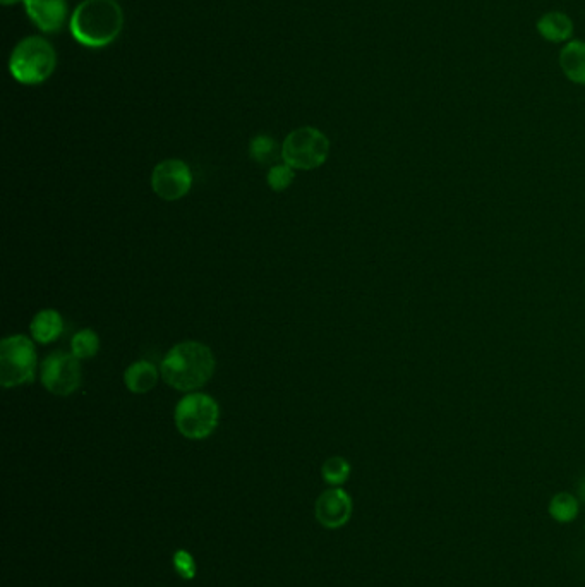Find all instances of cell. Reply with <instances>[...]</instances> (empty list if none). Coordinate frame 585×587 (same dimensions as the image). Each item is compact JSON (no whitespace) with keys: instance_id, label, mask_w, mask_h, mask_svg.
I'll return each instance as SVG.
<instances>
[{"instance_id":"7402d4cb","label":"cell","mask_w":585,"mask_h":587,"mask_svg":"<svg viewBox=\"0 0 585 587\" xmlns=\"http://www.w3.org/2000/svg\"><path fill=\"white\" fill-rule=\"evenodd\" d=\"M579 493L580 498H582V500H585V479H582V483H580L579 485Z\"/></svg>"},{"instance_id":"277c9868","label":"cell","mask_w":585,"mask_h":587,"mask_svg":"<svg viewBox=\"0 0 585 587\" xmlns=\"http://www.w3.org/2000/svg\"><path fill=\"white\" fill-rule=\"evenodd\" d=\"M38 356L26 335H11L0 342V383L4 388L31 383L37 376Z\"/></svg>"},{"instance_id":"30bf717a","label":"cell","mask_w":585,"mask_h":587,"mask_svg":"<svg viewBox=\"0 0 585 587\" xmlns=\"http://www.w3.org/2000/svg\"><path fill=\"white\" fill-rule=\"evenodd\" d=\"M23 6L33 25L47 35L59 33L69 18L67 0H25Z\"/></svg>"},{"instance_id":"9a60e30c","label":"cell","mask_w":585,"mask_h":587,"mask_svg":"<svg viewBox=\"0 0 585 587\" xmlns=\"http://www.w3.org/2000/svg\"><path fill=\"white\" fill-rule=\"evenodd\" d=\"M249 155L261 165H275L282 158V146L268 134H260L249 143Z\"/></svg>"},{"instance_id":"8992f818","label":"cell","mask_w":585,"mask_h":587,"mask_svg":"<svg viewBox=\"0 0 585 587\" xmlns=\"http://www.w3.org/2000/svg\"><path fill=\"white\" fill-rule=\"evenodd\" d=\"M330 155V140L320 129L304 126L294 129L282 143V160L296 170H314Z\"/></svg>"},{"instance_id":"9c48e42d","label":"cell","mask_w":585,"mask_h":587,"mask_svg":"<svg viewBox=\"0 0 585 587\" xmlns=\"http://www.w3.org/2000/svg\"><path fill=\"white\" fill-rule=\"evenodd\" d=\"M314 517L326 529H340L352 517V498L338 486L323 491L314 505Z\"/></svg>"},{"instance_id":"7a4b0ae2","label":"cell","mask_w":585,"mask_h":587,"mask_svg":"<svg viewBox=\"0 0 585 587\" xmlns=\"http://www.w3.org/2000/svg\"><path fill=\"white\" fill-rule=\"evenodd\" d=\"M160 373L169 387L179 392H194L212 380L215 356L201 342H181L174 345L160 364Z\"/></svg>"},{"instance_id":"2e32d148","label":"cell","mask_w":585,"mask_h":587,"mask_svg":"<svg viewBox=\"0 0 585 587\" xmlns=\"http://www.w3.org/2000/svg\"><path fill=\"white\" fill-rule=\"evenodd\" d=\"M549 515L560 524H568L579 517L580 503L577 498L573 497L572 493L561 491L558 495L551 498L549 502Z\"/></svg>"},{"instance_id":"52a82bcc","label":"cell","mask_w":585,"mask_h":587,"mask_svg":"<svg viewBox=\"0 0 585 587\" xmlns=\"http://www.w3.org/2000/svg\"><path fill=\"white\" fill-rule=\"evenodd\" d=\"M43 387L50 394L67 397L74 394L81 385V364L73 352L57 351L43 359Z\"/></svg>"},{"instance_id":"7c38bea8","label":"cell","mask_w":585,"mask_h":587,"mask_svg":"<svg viewBox=\"0 0 585 587\" xmlns=\"http://www.w3.org/2000/svg\"><path fill=\"white\" fill-rule=\"evenodd\" d=\"M537 33L551 43L570 42L573 37V21L561 11H549L537 19Z\"/></svg>"},{"instance_id":"ba28073f","label":"cell","mask_w":585,"mask_h":587,"mask_svg":"<svg viewBox=\"0 0 585 587\" xmlns=\"http://www.w3.org/2000/svg\"><path fill=\"white\" fill-rule=\"evenodd\" d=\"M151 188L162 200H181L193 188V174L189 165L177 158L163 160L151 174Z\"/></svg>"},{"instance_id":"3957f363","label":"cell","mask_w":585,"mask_h":587,"mask_svg":"<svg viewBox=\"0 0 585 587\" xmlns=\"http://www.w3.org/2000/svg\"><path fill=\"white\" fill-rule=\"evenodd\" d=\"M57 67L54 45L43 37L19 40L9 57V73L19 85L37 86L52 78Z\"/></svg>"},{"instance_id":"4fadbf2b","label":"cell","mask_w":585,"mask_h":587,"mask_svg":"<svg viewBox=\"0 0 585 587\" xmlns=\"http://www.w3.org/2000/svg\"><path fill=\"white\" fill-rule=\"evenodd\" d=\"M30 332L31 337L37 340L38 344H52L64 332V320L61 313H57L55 309H43L31 321Z\"/></svg>"},{"instance_id":"8fae6325","label":"cell","mask_w":585,"mask_h":587,"mask_svg":"<svg viewBox=\"0 0 585 587\" xmlns=\"http://www.w3.org/2000/svg\"><path fill=\"white\" fill-rule=\"evenodd\" d=\"M560 67L573 85L585 86V42L570 40L560 52Z\"/></svg>"},{"instance_id":"5b68a950","label":"cell","mask_w":585,"mask_h":587,"mask_svg":"<svg viewBox=\"0 0 585 587\" xmlns=\"http://www.w3.org/2000/svg\"><path fill=\"white\" fill-rule=\"evenodd\" d=\"M175 428L189 440H205L220 423L217 400L206 394H189L179 400L174 412Z\"/></svg>"},{"instance_id":"6da1fadb","label":"cell","mask_w":585,"mask_h":587,"mask_svg":"<svg viewBox=\"0 0 585 587\" xmlns=\"http://www.w3.org/2000/svg\"><path fill=\"white\" fill-rule=\"evenodd\" d=\"M124 21L117 0H83L71 13L69 30L86 49H105L121 37Z\"/></svg>"},{"instance_id":"44dd1931","label":"cell","mask_w":585,"mask_h":587,"mask_svg":"<svg viewBox=\"0 0 585 587\" xmlns=\"http://www.w3.org/2000/svg\"><path fill=\"white\" fill-rule=\"evenodd\" d=\"M0 2H2V6H14V4H19V2L23 4L25 0H0Z\"/></svg>"},{"instance_id":"e0dca14e","label":"cell","mask_w":585,"mask_h":587,"mask_svg":"<svg viewBox=\"0 0 585 587\" xmlns=\"http://www.w3.org/2000/svg\"><path fill=\"white\" fill-rule=\"evenodd\" d=\"M350 471H352V467H350L349 460L335 455V457L325 460V464L321 467V476L330 486H342L347 483Z\"/></svg>"},{"instance_id":"5bb4252c","label":"cell","mask_w":585,"mask_h":587,"mask_svg":"<svg viewBox=\"0 0 585 587\" xmlns=\"http://www.w3.org/2000/svg\"><path fill=\"white\" fill-rule=\"evenodd\" d=\"M158 370L148 361H138L127 368L124 382L133 394H148L158 383Z\"/></svg>"},{"instance_id":"ac0fdd59","label":"cell","mask_w":585,"mask_h":587,"mask_svg":"<svg viewBox=\"0 0 585 587\" xmlns=\"http://www.w3.org/2000/svg\"><path fill=\"white\" fill-rule=\"evenodd\" d=\"M71 349L76 358L91 359L95 358L100 349V339H98L97 332H93L91 328H85V330H79L71 340Z\"/></svg>"},{"instance_id":"ffe728a7","label":"cell","mask_w":585,"mask_h":587,"mask_svg":"<svg viewBox=\"0 0 585 587\" xmlns=\"http://www.w3.org/2000/svg\"><path fill=\"white\" fill-rule=\"evenodd\" d=\"M174 569L182 579L193 581L196 577V563H194L193 555L186 550L175 551Z\"/></svg>"},{"instance_id":"d6986e66","label":"cell","mask_w":585,"mask_h":587,"mask_svg":"<svg viewBox=\"0 0 585 587\" xmlns=\"http://www.w3.org/2000/svg\"><path fill=\"white\" fill-rule=\"evenodd\" d=\"M294 177H296V169H292L290 165L284 162V164H275L270 167L266 181H268L270 189L280 193V191L290 188V184L294 182Z\"/></svg>"}]
</instances>
